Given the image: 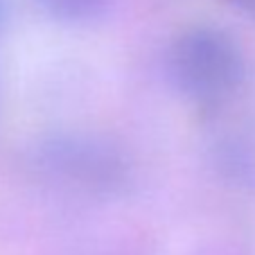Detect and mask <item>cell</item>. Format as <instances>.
I'll use <instances>...</instances> for the list:
<instances>
[{
    "label": "cell",
    "instance_id": "6da1fadb",
    "mask_svg": "<svg viewBox=\"0 0 255 255\" xmlns=\"http://www.w3.org/2000/svg\"><path fill=\"white\" fill-rule=\"evenodd\" d=\"M169 86L199 106H219L242 88L246 59L240 43L222 27L194 25L174 36L165 50Z\"/></svg>",
    "mask_w": 255,
    "mask_h": 255
},
{
    "label": "cell",
    "instance_id": "7a4b0ae2",
    "mask_svg": "<svg viewBox=\"0 0 255 255\" xmlns=\"http://www.w3.org/2000/svg\"><path fill=\"white\" fill-rule=\"evenodd\" d=\"M36 167L50 185L82 197H111L129 178V165L113 144L79 133L48 138L36 151Z\"/></svg>",
    "mask_w": 255,
    "mask_h": 255
},
{
    "label": "cell",
    "instance_id": "3957f363",
    "mask_svg": "<svg viewBox=\"0 0 255 255\" xmlns=\"http://www.w3.org/2000/svg\"><path fill=\"white\" fill-rule=\"evenodd\" d=\"M52 20L68 25H86L109 14L116 0H34Z\"/></svg>",
    "mask_w": 255,
    "mask_h": 255
},
{
    "label": "cell",
    "instance_id": "277c9868",
    "mask_svg": "<svg viewBox=\"0 0 255 255\" xmlns=\"http://www.w3.org/2000/svg\"><path fill=\"white\" fill-rule=\"evenodd\" d=\"M7 18H9V0H0V29L5 27Z\"/></svg>",
    "mask_w": 255,
    "mask_h": 255
},
{
    "label": "cell",
    "instance_id": "5b68a950",
    "mask_svg": "<svg viewBox=\"0 0 255 255\" xmlns=\"http://www.w3.org/2000/svg\"><path fill=\"white\" fill-rule=\"evenodd\" d=\"M235 5H240L246 14L255 18V0H235Z\"/></svg>",
    "mask_w": 255,
    "mask_h": 255
}]
</instances>
